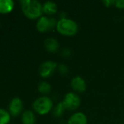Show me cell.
Instances as JSON below:
<instances>
[{
	"mask_svg": "<svg viewBox=\"0 0 124 124\" xmlns=\"http://www.w3.org/2000/svg\"><path fill=\"white\" fill-rule=\"evenodd\" d=\"M21 9L24 15L30 20H36L42 17V5L40 2L35 0L20 1Z\"/></svg>",
	"mask_w": 124,
	"mask_h": 124,
	"instance_id": "cell-1",
	"label": "cell"
},
{
	"mask_svg": "<svg viewBox=\"0 0 124 124\" xmlns=\"http://www.w3.org/2000/svg\"><path fill=\"white\" fill-rule=\"evenodd\" d=\"M57 31L64 36H73L78 32V25L73 20L60 19L56 25Z\"/></svg>",
	"mask_w": 124,
	"mask_h": 124,
	"instance_id": "cell-2",
	"label": "cell"
},
{
	"mask_svg": "<svg viewBox=\"0 0 124 124\" xmlns=\"http://www.w3.org/2000/svg\"><path fill=\"white\" fill-rule=\"evenodd\" d=\"M53 107L52 100L46 96L40 97L34 100L32 104L34 110L39 115H45L52 111Z\"/></svg>",
	"mask_w": 124,
	"mask_h": 124,
	"instance_id": "cell-3",
	"label": "cell"
},
{
	"mask_svg": "<svg viewBox=\"0 0 124 124\" xmlns=\"http://www.w3.org/2000/svg\"><path fill=\"white\" fill-rule=\"evenodd\" d=\"M62 103L66 110L75 111L79 108L81 103V100L77 94L74 92H69L64 96Z\"/></svg>",
	"mask_w": 124,
	"mask_h": 124,
	"instance_id": "cell-4",
	"label": "cell"
},
{
	"mask_svg": "<svg viewBox=\"0 0 124 124\" xmlns=\"http://www.w3.org/2000/svg\"><path fill=\"white\" fill-rule=\"evenodd\" d=\"M57 23L58 21L55 18H49L42 16L37 20L36 28L40 33H46L53 30L54 28H56Z\"/></svg>",
	"mask_w": 124,
	"mask_h": 124,
	"instance_id": "cell-5",
	"label": "cell"
},
{
	"mask_svg": "<svg viewBox=\"0 0 124 124\" xmlns=\"http://www.w3.org/2000/svg\"><path fill=\"white\" fill-rule=\"evenodd\" d=\"M58 64L51 60L43 62L39 68V73L42 78H46L51 76L58 68Z\"/></svg>",
	"mask_w": 124,
	"mask_h": 124,
	"instance_id": "cell-6",
	"label": "cell"
},
{
	"mask_svg": "<svg viewBox=\"0 0 124 124\" xmlns=\"http://www.w3.org/2000/svg\"><path fill=\"white\" fill-rule=\"evenodd\" d=\"M23 105L22 100L19 97H14L12 99V100L10 102V105H9L10 114L13 117H16L21 113L23 110Z\"/></svg>",
	"mask_w": 124,
	"mask_h": 124,
	"instance_id": "cell-7",
	"label": "cell"
},
{
	"mask_svg": "<svg viewBox=\"0 0 124 124\" xmlns=\"http://www.w3.org/2000/svg\"><path fill=\"white\" fill-rule=\"evenodd\" d=\"M72 89L77 93H83L86 90V83L80 76L74 77L70 83Z\"/></svg>",
	"mask_w": 124,
	"mask_h": 124,
	"instance_id": "cell-8",
	"label": "cell"
},
{
	"mask_svg": "<svg viewBox=\"0 0 124 124\" xmlns=\"http://www.w3.org/2000/svg\"><path fill=\"white\" fill-rule=\"evenodd\" d=\"M44 46L47 52L50 53H56L60 47L58 41L54 38H47L44 41Z\"/></svg>",
	"mask_w": 124,
	"mask_h": 124,
	"instance_id": "cell-9",
	"label": "cell"
},
{
	"mask_svg": "<svg viewBox=\"0 0 124 124\" xmlns=\"http://www.w3.org/2000/svg\"><path fill=\"white\" fill-rule=\"evenodd\" d=\"M68 124H88L87 116L81 112L74 113L68 120Z\"/></svg>",
	"mask_w": 124,
	"mask_h": 124,
	"instance_id": "cell-10",
	"label": "cell"
},
{
	"mask_svg": "<svg viewBox=\"0 0 124 124\" xmlns=\"http://www.w3.org/2000/svg\"><path fill=\"white\" fill-rule=\"evenodd\" d=\"M58 7L53 1H46L42 4V11L48 15H52L57 12Z\"/></svg>",
	"mask_w": 124,
	"mask_h": 124,
	"instance_id": "cell-11",
	"label": "cell"
},
{
	"mask_svg": "<svg viewBox=\"0 0 124 124\" xmlns=\"http://www.w3.org/2000/svg\"><path fill=\"white\" fill-rule=\"evenodd\" d=\"M14 8V1L12 0H0V13L7 14Z\"/></svg>",
	"mask_w": 124,
	"mask_h": 124,
	"instance_id": "cell-12",
	"label": "cell"
},
{
	"mask_svg": "<svg viewBox=\"0 0 124 124\" xmlns=\"http://www.w3.org/2000/svg\"><path fill=\"white\" fill-rule=\"evenodd\" d=\"M21 120L23 124H35L36 123L35 115L31 110H26L23 112Z\"/></svg>",
	"mask_w": 124,
	"mask_h": 124,
	"instance_id": "cell-13",
	"label": "cell"
},
{
	"mask_svg": "<svg viewBox=\"0 0 124 124\" xmlns=\"http://www.w3.org/2000/svg\"><path fill=\"white\" fill-rule=\"evenodd\" d=\"M66 109L61 102L58 103L52 110V116L56 118H59L61 117H62V116L64 115V112H65Z\"/></svg>",
	"mask_w": 124,
	"mask_h": 124,
	"instance_id": "cell-14",
	"label": "cell"
},
{
	"mask_svg": "<svg viewBox=\"0 0 124 124\" xmlns=\"http://www.w3.org/2000/svg\"><path fill=\"white\" fill-rule=\"evenodd\" d=\"M39 92L43 95H47L51 92V86L46 81H41L37 86Z\"/></svg>",
	"mask_w": 124,
	"mask_h": 124,
	"instance_id": "cell-15",
	"label": "cell"
},
{
	"mask_svg": "<svg viewBox=\"0 0 124 124\" xmlns=\"http://www.w3.org/2000/svg\"><path fill=\"white\" fill-rule=\"evenodd\" d=\"M10 121V113L7 110L0 108V124H8Z\"/></svg>",
	"mask_w": 124,
	"mask_h": 124,
	"instance_id": "cell-16",
	"label": "cell"
},
{
	"mask_svg": "<svg viewBox=\"0 0 124 124\" xmlns=\"http://www.w3.org/2000/svg\"><path fill=\"white\" fill-rule=\"evenodd\" d=\"M58 68V73L62 76H67L69 74V69L68 66L66 65H64V64H63V63L59 64L58 65V68Z\"/></svg>",
	"mask_w": 124,
	"mask_h": 124,
	"instance_id": "cell-17",
	"label": "cell"
},
{
	"mask_svg": "<svg viewBox=\"0 0 124 124\" xmlns=\"http://www.w3.org/2000/svg\"><path fill=\"white\" fill-rule=\"evenodd\" d=\"M61 55L64 58H69L72 55V52L69 48H64L61 52Z\"/></svg>",
	"mask_w": 124,
	"mask_h": 124,
	"instance_id": "cell-18",
	"label": "cell"
},
{
	"mask_svg": "<svg viewBox=\"0 0 124 124\" xmlns=\"http://www.w3.org/2000/svg\"><path fill=\"white\" fill-rule=\"evenodd\" d=\"M115 7L118 9H124V0H116L115 3Z\"/></svg>",
	"mask_w": 124,
	"mask_h": 124,
	"instance_id": "cell-19",
	"label": "cell"
},
{
	"mask_svg": "<svg viewBox=\"0 0 124 124\" xmlns=\"http://www.w3.org/2000/svg\"><path fill=\"white\" fill-rule=\"evenodd\" d=\"M102 3L103 4L107 7H110L113 5L115 6V0H104L102 1Z\"/></svg>",
	"mask_w": 124,
	"mask_h": 124,
	"instance_id": "cell-20",
	"label": "cell"
},
{
	"mask_svg": "<svg viewBox=\"0 0 124 124\" xmlns=\"http://www.w3.org/2000/svg\"><path fill=\"white\" fill-rule=\"evenodd\" d=\"M67 15L65 12H61L59 14L60 19H65V18H67Z\"/></svg>",
	"mask_w": 124,
	"mask_h": 124,
	"instance_id": "cell-21",
	"label": "cell"
},
{
	"mask_svg": "<svg viewBox=\"0 0 124 124\" xmlns=\"http://www.w3.org/2000/svg\"><path fill=\"white\" fill-rule=\"evenodd\" d=\"M0 25H1V23H0Z\"/></svg>",
	"mask_w": 124,
	"mask_h": 124,
	"instance_id": "cell-22",
	"label": "cell"
}]
</instances>
